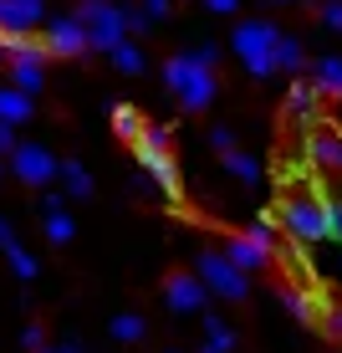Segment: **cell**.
Returning a JSON list of instances; mask_svg holds the SVG:
<instances>
[{"instance_id": "1", "label": "cell", "mask_w": 342, "mask_h": 353, "mask_svg": "<svg viewBox=\"0 0 342 353\" xmlns=\"http://www.w3.org/2000/svg\"><path fill=\"white\" fill-rule=\"evenodd\" d=\"M164 88L179 97V108L184 113H204V108L215 103L220 82H215V67H204L194 52H179L164 62Z\"/></svg>"}, {"instance_id": "2", "label": "cell", "mask_w": 342, "mask_h": 353, "mask_svg": "<svg viewBox=\"0 0 342 353\" xmlns=\"http://www.w3.org/2000/svg\"><path fill=\"white\" fill-rule=\"evenodd\" d=\"M276 41H281V26H271V21H261V16L240 21V26L230 31V52L246 62L250 77H271L276 72Z\"/></svg>"}, {"instance_id": "3", "label": "cell", "mask_w": 342, "mask_h": 353, "mask_svg": "<svg viewBox=\"0 0 342 353\" xmlns=\"http://www.w3.org/2000/svg\"><path fill=\"white\" fill-rule=\"evenodd\" d=\"M138 149V164H143V174L153 179V190L164 194V200H179V164H174V149H169V133L158 128V123H149L143 128V139L133 143Z\"/></svg>"}, {"instance_id": "4", "label": "cell", "mask_w": 342, "mask_h": 353, "mask_svg": "<svg viewBox=\"0 0 342 353\" xmlns=\"http://www.w3.org/2000/svg\"><path fill=\"white\" fill-rule=\"evenodd\" d=\"M77 21L87 26V52H113L128 41V6L118 0H82Z\"/></svg>"}, {"instance_id": "5", "label": "cell", "mask_w": 342, "mask_h": 353, "mask_svg": "<svg viewBox=\"0 0 342 353\" xmlns=\"http://www.w3.org/2000/svg\"><path fill=\"white\" fill-rule=\"evenodd\" d=\"M276 221H250L240 236H230V246H225V256H230V266H240V272H261V266H271V256H276Z\"/></svg>"}, {"instance_id": "6", "label": "cell", "mask_w": 342, "mask_h": 353, "mask_svg": "<svg viewBox=\"0 0 342 353\" xmlns=\"http://www.w3.org/2000/svg\"><path fill=\"white\" fill-rule=\"evenodd\" d=\"M276 225L286 230L297 246H322L327 241V215H322V200H312V194H297V200L281 205Z\"/></svg>"}, {"instance_id": "7", "label": "cell", "mask_w": 342, "mask_h": 353, "mask_svg": "<svg viewBox=\"0 0 342 353\" xmlns=\"http://www.w3.org/2000/svg\"><path fill=\"white\" fill-rule=\"evenodd\" d=\"M194 276L204 282V292H210V297H225V302L250 297V276L240 272V266H230L225 251H204V256L194 261Z\"/></svg>"}, {"instance_id": "8", "label": "cell", "mask_w": 342, "mask_h": 353, "mask_svg": "<svg viewBox=\"0 0 342 353\" xmlns=\"http://www.w3.org/2000/svg\"><path fill=\"white\" fill-rule=\"evenodd\" d=\"M56 169H62V159H56L46 143H16V154H10V174H16L21 185H31V190H46L56 179Z\"/></svg>"}, {"instance_id": "9", "label": "cell", "mask_w": 342, "mask_h": 353, "mask_svg": "<svg viewBox=\"0 0 342 353\" xmlns=\"http://www.w3.org/2000/svg\"><path fill=\"white\" fill-rule=\"evenodd\" d=\"M164 302L169 312H179V318H200V312H210V292L194 272H169L164 276Z\"/></svg>"}, {"instance_id": "10", "label": "cell", "mask_w": 342, "mask_h": 353, "mask_svg": "<svg viewBox=\"0 0 342 353\" xmlns=\"http://www.w3.org/2000/svg\"><path fill=\"white\" fill-rule=\"evenodd\" d=\"M41 41H46L52 57H82V52H87V26H82L77 16H56Z\"/></svg>"}, {"instance_id": "11", "label": "cell", "mask_w": 342, "mask_h": 353, "mask_svg": "<svg viewBox=\"0 0 342 353\" xmlns=\"http://www.w3.org/2000/svg\"><path fill=\"white\" fill-rule=\"evenodd\" d=\"M46 16V0H0V26L6 31H36Z\"/></svg>"}, {"instance_id": "12", "label": "cell", "mask_w": 342, "mask_h": 353, "mask_svg": "<svg viewBox=\"0 0 342 353\" xmlns=\"http://www.w3.org/2000/svg\"><path fill=\"white\" fill-rule=\"evenodd\" d=\"M200 353H235V327L220 312H200Z\"/></svg>"}, {"instance_id": "13", "label": "cell", "mask_w": 342, "mask_h": 353, "mask_svg": "<svg viewBox=\"0 0 342 353\" xmlns=\"http://www.w3.org/2000/svg\"><path fill=\"white\" fill-rule=\"evenodd\" d=\"M317 108H322V88H317L312 77H297L286 92V113L297 118V123H307V118H317Z\"/></svg>"}, {"instance_id": "14", "label": "cell", "mask_w": 342, "mask_h": 353, "mask_svg": "<svg viewBox=\"0 0 342 353\" xmlns=\"http://www.w3.org/2000/svg\"><path fill=\"white\" fill-rule=\"evenodd\" d=\"M220 164H225V174L230 179H240V185H261V159H255V154H246V149H225L220 154Z\"/></svg>"}, {"instance_id": "15", "label": "cell", "mask_w": 342, "mask_h": 353, "mask_svg": "<svg viewBox=\"0 0 342 353\" xmlns=\"http://www.w3.org/2000/svg\"><path fill=\"white\" fill-rule=\"evenodd\" d=\"M143 128H149V118H143L133 103H113V133H118L123 143H138Z\"/></svg>"}, {"instance_id": "16", "label": "cell", "mask_w": 342, "mask_h": 353, "mask_svg": "<svg viewBox=\"0 0 342 353\" xmlns=\"http://www.w3.org/2000/svg\"><path fill=\"white\" fill-rule=\"evenodd\" d=\"M276 72H286V77H301V72H307V46H301L297 36H286V31H281V41H276Z\"/></svg>"}, {"instance_id": "17", "label": "cell", "mask_w": 342, "mask_h": 353, "mask_svg": "<svg viewBox=\"0 0 342 353\" xmlns=\"http://www.w3.org/2000/svg\"><path fill=\"white\" fill-rule=\"evenodd\" d=\"M41 236L52 241V246H67V241L77 236V221L67 215V205H56V210H41Z\"/></svg>"}, {"instance_id": "18", "label": "cell", "mask_w": 342, "mask_h": 353, "mask_svg": "<svg viewBox=\"0 0 342 353\" xmlns=\"http://www.w3.org/2000/svg\"><path fill=\"white\" fill-rule=\"evenodd\" d=\"M312 164H322V169H332V174H342V139L337 133H312Z\"/></svg>"}, {"instance_id": "19", "label": "cell", "mask_w": 342, "mask_h": 353, "mask_svg": "<svg viewBox=\"0 0 342 353\" xmlns=\"http://www.w3.org/2000/svg\"><path fill=\"white\" fill-rule=\"evenodd\" d=\"M31 113H36V108H31V97L21 92V88H0V123L21 128V123H26Z\"/></svg>"}, {"instance_id": "20", "label": "cell", "mask_w": 342, "mask_h": 353, "mask_svg": "<svg viewBox=\"0 0 342 353\" xmlns=\"http://www.w3.org/2000/svg\"><path fill=\"white\" fill-rule=\"evenodd\" d=\"M56 179H62V190L72 194V200H87L92 194V174H87V164H77V159H62Z\"/></svg>"}, {"instance_id": "21", "label": "cell", "mask_w": 342, "mask_h": 353, "mask_svg": "<svg viewBox=\"0 0 342 353\" xmlns=\"http://www.w3.org/2000/svg\"><path fill=\"white\" fill-rule=\"evenodd\" d=\"M107 62H113L118 72H123V77H138V72L149 67V57H143V46H138V41L128 36L123 46H113V52H107Z\"/></svg>"}, {"instance_id": "22", "label": "cell", "mask_w": 342, "mask_h": 353, "mask_svg": "<svg viewBox=\"0 0 342 353\" xmlns=\"http://www.w3.org/2000/svg\"><path fill=\"white\" fill-rule=\"evenodd\" d=\"M312 82L322 88V97L327 92L342 97V57H317V62H312Z\"/></svg>"}, {"instance_id": "23", "label": "cell", "mask_w": 342, "mask_h": 353, "mask_svg": "<svg viewBox=\"0 0 342 353\" xmlns=\"http://www.w3.org/2000/svg\"><path fill=\"white\" fill-rule=\"evenodd\" d=\"M107 333H113L118 343H138V338L149 333V318H143V312H118V318H113V327H107Z\"/></svg>"}, {"instance_id": "24", "label": "cell", "mask_w": 342, "mask_h": 353, "mask_svg": "<svg viewBox=\"0 0 342 353\" xmlns=\"http://www.w3.org/2000/svg\"><path fill=\"white\" fill-rule=\"evenodd\" d=\"M0 251H6V261H10V272H16V276H21V282H31V276H36V256H31V251H26V246H21V241H6V246H0Z\"/></svg>"}, {"instance_id": "25", "label": "cell", "mask_w": 342, "mask_h": 353, "mask_svg": "<svg viewBox=\"0 0 342 353\" xmlns=\"http://www.w3.org/2000/svg\"><path fill=\"white\" fill-rule=\"evenodd\" d=\"M281 307L291 312V323H301V327L312 323V297H307V292H297V287H281Z\"/></svg>"}, {"instance_id": "26", "label": "cell", "mask_w": 342, "mask_h": 353, "mask_svg": "<svg viewBox=\"0 0 342 353\" xmlns=\"http://www.w3.org/2000/svg\"><path fill=\"white\" fill-rule=\"evenodd\" d=\"M322 215H327V241H337V246H342V194H327Z\"/></svg>"}, {"instance_id": "27", "label": "cell", "mask_w": 342, "mask_h": 353, "mask_svg": "<svg viewBox=\"0 0 342 353\" xmlns=\"http://www.w3.org/2000/svg\"><path fill=\"white\" fill-rule=\"evenodd\" d=\"M21 343H26V353H46V348H52V338H46L41 323H26V327H21Z\"/></svg>"}, {"instance_id": "28", "label": "cell", "mask_w": 342, "mask_h": 353, "mask_svg": "<svg viewBox=\"0 0 342 353\" xmlns=\"http://www.w3.org/2000/svg\"><path fill=\"white\" fill-rule=\"evenodd\" d=\"M317 21H322L327 31L342 36V0H322V10H317Z\"/></svg>"}, {"instance_id": "29", "label": "cell", "mask_w": 342, "mask_h": 353, "mask_svg": "<svg viewBox=\"0 0 342 353\" xmlns=\"http://www.w3.org/2000/svg\"><path fill=\"white\" fill-rule=\"evenodd\" d=\"M210 143H215L220 154H225V149H240V143H235V133H230L225 123H215V128H210Z\"/></svg>"}, {"instance_id": "30", "label": "cell", "mask_w": 342, "mask_h": 353, "mask_svg": "<svg viewBox=\"0 0 342 353\" xmlns=\"http://www.w3.org/2000/svg\"><path fill=\"white\" fill-rule=\"evenodd\" d=\"M169 6H174V0H138V10H143L149 21H164V16H169Z\"/></svg>"}, {"instance_id": "31", "label": "cell", "mask_w": 342, "mask_h": 353, "mask_svg": "<svg viewBox=\"0 0 342 353\" xmlns=\"http://www.w3.org/2000/svg\"><path fill=\"white\" fill-rule=\"evenodd\" d=\"M149 26H153V21H149V16H143V10H138V6H128V36H143V31H149Z\"/></svg>"}, {"instance_id": "32", "label": "cell", "mask_w": 342, "mask_h": 353, "mask_svg": "<svg viewBox=\"0 0 342 353\" xmlns=\"http://www.w3.org/2000/svg\"><path fill=\"white\" fill-rule=\"evenodd\" d=\"M194 57H200L204 67H215V62H220V46H215V41H200V46H194Z\"/></svg>"}, {"instance_id": "33", "label": "cell", "mask_w": 342, "mask_h": 353, "mask_svg": "<svg viewBox=\"0 0 342 353\" xmlns=\"http://www.w3.org/2000/svg\"><path fill=\"white\" fill-rule=\"evenodd\" d=\"M204 10H215V16H235L240 0H204Z\"/></svg>"}, {"instance_id": "34", "label": "cell", "mask_w": 342, "mask_h": 353, "mask_svg": "<svg viewBox=\"0 0 342 353\" xmlns=\"http://www.w3.org/2000/svg\"><path fill=\"white\" fill-rule=\"evenodd\" d=\"M0 154H6V159L16 154V128H10V123H0Z\"/></svg>"}, {"instance_id": "35", "label": "cell", "mask_w": 342, "mask_h": 353, "mask_svg": "<svg viewBox=\"0 0 342 353\" xmlns=\"http://www.w3.org/2000/svg\"><path fill=\"white\" fill-rule=\"evenodd\" d=\"M322 323H327V333H332V338H342V307H332Z\"/></svg>"}, {"instance_id": "36", "label": "cell", "mask_w": 342, "mask_h": 353, "mask_svg": "<svg viewBox=\"0 0 342 353\" xmlns=\"http://www.w3.org/2000/svg\"><path fill=\"white\" fill-rule=\"evenodd\" d=\"M46 353H87V348H82V343H77V338H62V343H52V348H46Z\"/></svg>"}, {"instance_id": "37", "label": "cell", "mask_w": 342, "mask_h": 353, "mask_svg": "<svg viewBox=\"0 0 342 353\" xmlns=\"http://www.w3.org/2000/svg\"><path fill=\"white\" fill-rule=\"evenodd\" d=\"M6 241H16V230H10V221L0 215V246H6Z\"/></svg>"}, {"instance_id": "38", "label": "cell", "mask_w": 342, "mask_h": 353, "mask_svg": "<svg viewBox=\"0 0 342 353\" xmlns=\"http://www.w3.org/2000/svg\"><path fill=\"white\" fill-rule=\"evenodd\" d=\"M276 6H297V0H276Z\"/></svg>"}, {"instance_id": "39", "label": "cell", "mask_w": 342, "mask_h": 353, "mask_svg": "<svg viewBox=\"0 0 342 353\" xmlns=\"http://www.w3.org/2000/svg\"><path fill=\"white\" fill-rule=\"evenodd\" d=\"M169 353H184V348H169Z\"/></svg>"}, {"instance_id": "40", "label": "cell", "mask_w": 342, "mask_h": 353, "mask_svg": "<svg viewBox=\"0 0 342 353\" xmlns=\"http://www.w3.org/2000/svg\"><path fill=\"white\" fill-rule=\"evenodd\" d=\"M0 174H6V164H0Z\"/></svg>"}, {"instance_id": "41", "label": "cell", "mask_w": 342, "mask_h": 353, "mask_svg": "<svg viewBox=\"0 0 342 353\" xmlns=\"http://www.w3.org/2000/svg\"><path fill=\"white\" fill-rule=\"evenodd\" d=\"M0 62H6V57H0Z\"/></svg>"}]
</instances>
